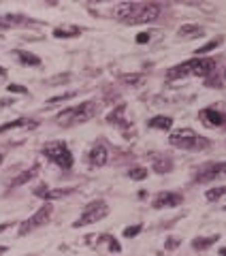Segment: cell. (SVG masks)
I'll use <instances>...</instances> for the list:
<instances>
[{
  "mask_svg": "<svg viewBox=\"0 0 226 256\" xmlns=\"http://www.w3.org/2000/svg\"><path fill=\"white\" fill-rule=\"evenodd\" d=\"M109 160V149L103 145V143H96V145H92V149H90L88 154V162L92 164V167H105Z\"/></svg>",
  "mask_w": 226,
  "mask_h": 256,
  "instance_id": "obj_11",
  "label": "cell"
},
{
  "mask_svg": "<svg viewBox=\"0 0 226 256\" xmlns=\"http://www.w3.org/2000/svg\"><path fill=\"white\" fill-rule=\"evenodd\" d=\"M179 39H199V36L205 34V30H203L201 26H194V24H186L177 30Z\"/></svg>",
  "mask_w": 226,
  "mask_h": 256,
  "instance_id": "obj_14",
  "label": "cell"
},
{
  "mask_svg": "<svg viewBox=\"0 0 226 256\" xmlns=\"http://www.w3.org/2000/svg\"><path fill=\"white\" fill-rule=\"evenodd\" d=\"M15 56H17V60L21 64H26V66H41V58L39 56H34V54H28V51H15Z\"/></svg>",
  "mask_w": 226,
  "mask_h": 256,
  "instance_id": "obj_18",
  "label": "cell"
},
{
  "mask_svg": "<svg viewBox=\"0 0 226 256\" xmlns=\"http://www.w3.org/2000/svg\"><path fill=\"white\" fill-rule=\"evenodd\" d=\"M216 71V60L214 58H194L188 60L184 64H177L173 69L167 71V79H182L188 77V75H194V77H209Z\"/></svg>",
  "mask_w": 226,
  "mask_h": 256,
  "instance_id": "obj_2",
  "label": "cell"
},
{
  "mask_svg": "<svg viewBox=\"0 0 226 256\" xmlns=\"http://www.w3.org/2000/svg\"><path fill=\"white\" fill-rule=\"evenodd\" d=\"M13 99H0V109H4V107H13Z\"/></svg>",
  "mask_w": 226,
  "mask_h": 256,
  "instance_id": "obj_32",
  "label": "cell"
},
{
  "mask_svg": "<svg viewBox=\"0 0 226 256\" xmlns=\"http://www.w3.org/2000/svg\"><path fill=\"white\" fill-rule=\"evenodd\" d=\"M141 224H134V227H126L124 229V237H137L139 233H141Z\"/></svg>",
  "mask_w": 226,
  "mask_h": 256,
  "instance_id": "obj_26",
  "label": "cell"
},
{
  "mask_svg": "<svg viewBox=\"0 0 226 256\" xmlns=\"http://www.w3.org/2000/svg\"><path fill=\"white\" fill-rule=\"evenodd\" d=\"M179 246V239L177 237H169V242L164 244V248H167V250H173V248H177Z\"/></svg>",
  "mask_w": 226,
  "mask_h": 256,
  "instance_id": "obj_30",
  "label": "cell"
},
{
  "mask_svg": "<svg viewBox=\"0 0 226 256\" xmlns=\"http://www.w3.org/2000/svg\"><path fill=\"white\" fill-rule=\"evenodd\" d=\"M143 79H145V75L143 73H139V75H122V84L124 86H139Z\"/></svg>",
  "mask_w": 226,
  "mask_h": 256,
  "instance_id": "obj_23",
  "label": "cell"
},
{
  "mask_svg": "<svg viewBox=\"0 0 226 256\" xmlns=\"http://www.w3.org/2000/svg\"><path fill=\"white\" fill-rule=\"evenodd\" d=\"M105 239H107V244H109V248L113 252H122V246L115 242V237H105Z\"/></svg>",
  "mask_w": 226,
  "mask_h": 256,
  "instance_id": "obj_28",
  "label": "cell"
},
{
  "mask_svg": "<svg viewBox=\"0 0 226 256\" xmlns=\"http://www.w3.org/2000/svg\"><path fill=\"white\" fill-rule=\"evenodd\" d=\"M43 156L58 164L60 169H71L73 167V154L64 141H49L43 145Z\"/></svg>",
  "mask_w": 226,
  "mask_h": 256,
  "instance_id": "obj_5",
  "label": "cell"
},
{
  "mask_svg": "<svg viewBox=\"0 0 226 256\" xmlns=\"http://www.w3.org/2000/svg\"><path fill=\"white\" fill-rule=\"evenodd\" d=\"M30 128V126H36V122H30V120L26 118H17V120H11V122H6L0 126V132H4V130H11V128Z\"/></svg>",
  "mask_w": 226,
  "mask_h": 256,
  "instance_id": "obj_19",
  "label": "cell"
},
{
  "mask_svg": "<svg viewBox=\"0 0 226 256\" xmlns=\"http://www.w3.org/2000/svg\"><path fill=\"white\" fill-rule=\"evenodd\" d=\"M73 96H75V92H66V94H60V96H54V99H49V101H47V105H56V103L69 101V99H73Z\"/></svg>",
  "mask_w": 226,
  "mask_h": 256,
  "instance_id": "obj_27",
  "label": "cell"
},
{
  "mask_svg": "<svg viewBox=\"0 0 226 256\" xmlns=\"http://www.w3.org/2000/svg\"><path fill=\"white\" fill-rule=\"evenodd\" d=\"M199 120L205 126H209V128H222V126H226V114H222V111H218L214 107L203 109L199 114Z\"/></svg>",
  "mask_w": 226,
  "mask_h": 256,
  "instance_id": "obj_9",
  "label": "cell"
},
{
  "mask_svg": "<svg viewBox=\"0 0 226 256\" xmlns=\"http://www.w3.org/2000/svg\"><path fill=\"white\" fill-rule=\"evenodd\" d=\"M220 256H226V248H222V250H220Z\"/></svg>",
  "mask_w": 226,
  "mask_h": 256,
  "instance_id": "obj_37",
  "label": "cell"
},
{
  "mask_svg": "<svg viewBox=\"0 0 226 256\" xmlns=\"http://www.w3.org/2000/svg\"><path fill=\"white\" fill-rule=\"evenodd\" d=\"M24 21H26L24 15H0V28L19 26V24H24Z\"/></svg>",
  "mask_w": 226,
  "mask_h": 256,
  "instance_id": "obj_20",
  "label": "cell"
},
{
  "mask_svg": "<svg viewBox=\"0 0 226 256\" xmlns=\"http://www.w3.org/2000/svg\"><path fill=\"white\" fill-rule=\"evenodd\" d=\"M71 192V188H66V190H51L49 186H39V188H34V194L36 197H41V199H58V197H64V194H69Z\"/></svg>",
  "mask_w": 226,
  "mask_h": 256,
  "instance_id": "obj_13",
  "label": "cell"
},
{
  "mask_svg": "<svg viewBox=\"0 0 226 256\" xmlns=\"http://www.w3.org/2000/svg\"><path fill=\"white\" fill-rule=\"evenodd\" d=\"M0 162H2V154H0Z\"/></svg>",
  "mask_w": 226,
  "mask_h": 256,
  "instance_id": "obj_38",
  "label": "cell"
},
{
  "mask_svg": "<svg viewBox=\"0 0 226 256\" xmlns=\"http://www.w3.org/2000/svg\"><path fill=\"white\" fill-rule=\"evenodd\" d=\"M182 194L177 192H158L154 201H152V207L154 209H164V207H179L182 205Z\"/></svg>",
  "mask_w": 226,
  "mask_h": 256,
  "instance_id": "obj_10",
  "label": "cell"
},
{
  "mask_svg": "<svg viewBox=\"0 0 226 256\" xmlns=\"http://www.w3.org/2000/svg\"><path fill=\"white\" fill-rule=\"evenodd\" d=\"M149 128H156V130H171V126H173V120L169 116H156L152 118L147 122Z\"/></svg>",
  "mask_w": 226,
  "mask_h": 256,
  "instance_id": "obj_16",
  "label": "cell"
},
{
  "mask_svg": "<svg viewBox=\"0 0 226 256\" xmlns=\"http://www.w3.org/2000/svg\"><path fill=\"white\" fill-rule=\"evenodd\" d=\"M149 41V34L147 32H141L139 36H137V43H147Z\"/></svg>",
  "mask_w": 226,
  "mask_h": 256,
  "instance_id": "obj_33",
  "label": "cell"
},
{
  "mask_svg": "<svg viewBox=\"0 0 226 256\" xmlns=\"http://www.w3.org/2000/svg\"><path fill=\"white\" fill-rule=\"evenodd\" d=\"M128 177L134 179V182H141V179H145L147 177V169H143V167H134L128 171Z\"/></svg>",
  "mask_w": 226,
  "mask_h": 256,
  "instance_id": "obj_24",
  "label": "cell"
},
{
  "mask_svg": "<svg viewBox=\"0 0 226 256\" xmlns=\"http://www.w3.org/2000/svg\"><path fill=\"white\" fill-rule=\"evenodd\" d=\"M226 175V162H209L205 167H201L199 173L194 175V182L199 184H209L218 177H224Z\"/></svg>",
  "mask_w": 226,
  "mask_h": 256,
  "instance_id": "obj_8",
  "label": "cell"
},
{
  "mask_svg": "<svg viewBox=\"0 0 226 256\" xmlns=\"http://www.w3.org/2000/svg\"><path fill=\"white\" fill-rule=\"evenodd\" d=\"M220 43H222V39H214V41H209L207 45H203V47H199V49H197V54H199V58H201V56H205V54H207V51H212V49H216V47H218V45H220Z\"/></svg>",
  "mask_w": 226,
  "mask_h": 256,
  "instance_id": "obj_25",
  "label": "cell"
},
{
  "mask_svg": "<svg viewBox=\"0 0 226 256\" xmlns=\"http://www.w3.org/2000/svg\"><path fill=\"white\" fill-rule=\"evenodd\" d=\"M51 212H54V205H51V203H45V205H43L34 216H30L28 220H24V222L19 224V235H26V233H32L34 229L43 227V224L49 220Z\"/></svg>",
  "mask_w": 226,
  "mask_h": 256,
  "instance_id": "obj_7",
  "label": "cell"
},
{
  "mask_svg": "<svg viewBox=\"0 0 226 256\" xmlns=\"http://www.w3.org/2000/svg\"><path fill=\"white\" fill-rule=\"evenodd\" d=\"M218 239H220L218 235H212V237H201V239H194L192 246L197 248V250H207V248H209V246H214V244L218 242Z\"/></svg>",
  "mask_w": 226,
  "mask_h": 256,
  "instance_id": "obj_21",
  "label": "cell"
},
{
  "mask_svg": "<svg viewBox=\"0 0 226 256\" xmlns=\"http://www.w3.org/2000/svg\"><path fill=\"white\" fill-rule=\"evenodd\" d=\"M11 227V222H6V224H0V233H2L4 229H9Z\"/></svg>",
  "mask_w": 226,
  "mask_h": 256,
  "instance_id": "obj_34",
  "label": "cell"
},
{
  "mask_svg": "<svg viewBox=\"0 0 226 256\" xmlns=\"http://www.w3.org/2000/svg\"><path fill=\"white\" fill-rule=\"evenodd\" d=\"M124 114H126V105L124 103H119L115 109L111 111V114L107 116V122L109 124H113V126H119V128H126L128 126V122H126V118H124Z\"/></svg>",
  "mask_w": 226,
  "mask_h": 256,
  "instance_id": "obj_12",
  "label": "cell"
},
{
  "mask_svg": "<svg viewBox=\"0 0 226 256\" xmlns=\"http://www.w3.org/2000/svg\"><path fill=\"white\" fill-rule=\"evenodd\" d=\"M224 212H226V207H224Z\"/></svg>",
  "mask_w": 226,
  "mask_h": 256,
  "instance_id": "obj_39",
  "label": "cell"
},
{
  "mask_svg": "<svg viewBox=\"0 0 226 256\" xmlns=\"http://www.w3.org/2000/svg\"><path fill=\"white\" fill-rule=\"evenodd\" d=\"M6 90H9V92H19V94H28V90H26V88H21V86H17V84H11V86H6Z\"/></svg>",
  "mask_w": 226,
  "mask_h": 256,
  "instance_id": "obj_29",
  "label": "cell"
},
{
  "mask_svg": "<svg viewBox=\"0 0 226 256\" xmlns=\"http://www.w3.org/2000/svg\"><path fill=\"white\" fill-rule=\"evenodd\" d=\"M96 114H99V105H96L94 101H86L81 105H75V107L60 111V114L56 116V122L62 124V126H73V124L88 122V120H92Z\"/></svg>",
  "mask_w": 226,
  "mask_h": 256,
  "instance_id": "obj_3",
  "label": "cell"
},
{
  "mask_svg": "<svg viewBox=\"0 0 226 256\" xmlns=\"http://www.w3.org/2000/svg\"><path fill=\"white\" fill-rule=\"evenodd\" d=\"M169 143L173 147H179V149H203L209 145L207 139L199 137L192 128H179V130H173Z\"/></svg>",
  "mask_w": 226,
  "mask_h": 256,
  "instance_id": "obj_4",
  "label": "cell"
},
{
  "mask_svg": "<svg viewBox=\"0 0 226 256\" xmlns=\"http://www.w3.org/2000/svg\"><path fill=\"white\" fill-rule=\"evenodd\" d=\"M222 197H226V186H220V188H209L205 192V199L207 201H220Z\"/></svg>",
  "mask_w": 226,
  "mask_h": 256,
  "instance_id": "obj_22",
  "label": "cell"
},
{
  "mask_svg": "<svg viewBox=\"0 0 226 256\" xmlns=\"http://www.w3.org/2000/svg\"><path fill=\"white\" fill-rule=\"evenodd\" d=\"M79 34H81V28L77 26H60L54 30L56 39H71V36H79Z\"/></svg>",
  "mask_w": 226,
  "mask_h": 256,
  "instance_id": "obj_17",
  "label": "cell"
},
{
  "mask_svg": "<svg viewBox=\"0 0 226 256\" xmlns=\"http://www.w3.org/2000/svg\"><path fill=\"white\" fill-rule=\"evenodd\" d=\"M4 252H6V248H4V246H0V254H4Z\"/></svg>",
  "mask_w": 226,
  "mask_h": 256,
  "instance_id": "obj_36",
  "label": "cell"
},
{
  "mask_svg": "<svg viewBox=\"0 0 226 256\" xmlns=\"http://www.w3.org/2000/svg\"><path fill=\"white\" fill-rule=\"evenodd\" d=\"M66 79H69V75H58V77H54V79H49L47 81V84L51 86V84H60V81H66Z\"/></svg>",
  "mask_w": 226,
  "mask_h": 256,
  "instance_id": "obj_31",
  "label": "cell"
},
{
  "mask_svg": "<svg viewBox=\"0 0 226 256\" xmlns=\"http://www.w3.org/2000/svg\"><path fill=\"white\" fill-rule=\"evenodd\" d=\"M4 75H6V71L2 69V66H0V77H4Z\"/></svg>",
  "mask_w": 226,
  "mask_h": 256,
  "instance_id": "obj_35",
  "label": "cell"
},
{
  "mask_svg": "<svg viewBox=\"0 0 226 256\" xmlns=\"http://www.w3.org/2000/svg\"><path fill=\"white\" fill-rule=\"evenodd\" d=\"M36 173H39V167H36V164H34L32 169H28V171H24V173H19V175L15 177V179H11L9 188H17V186H24L26 182H30V179H32V177L36 175Z\"/></svg>",
  "mask_w": 226,
  "mask_h": 256,
  "instance_id": "obj_15",
  "label": "cell"
},
{
  "mask_svg": "<svg viewBox=\"0 0 226 256\" xmlns=\"http://www.w3.org/2000/svg\"><path fill=\"white\" fill-rule=\"evenodd\" d=\"M107 214H109V205H107V203H105V201H92V203H88V205H86V209L77 218V222H73V227L75 229L88 227V224H92V222L103 220Z\"/></svg>",
  "mask_w": 226,
  "mask_h": 256,
  "instance_id": "obj_6",
  "label": "cell"
},
{
  "mask_svg": "<svg viewBox=\"0 0 226 256\" xmlns=\"http://www.w3.org/2000/svg\"><path fill=\"white\" fill-rule=\"evenodd\" d=\"M162 13L160 4L154 2H119L113 6V15L115 19L124 21V24H147V21H156Z\"/></svg>",
  "mask_w": 226,
  "mask_h": 256,
  "instance_id": "obj_1",
  "label": "cell"
}]
</instances>
